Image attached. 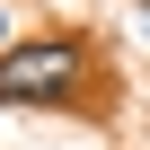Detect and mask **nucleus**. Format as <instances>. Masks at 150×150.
<instances>
[{
  "label": "nucleus",
  "mask_w": 150,
  "mask_h": 150,
  "mask_svg": "<svg viewBox=\"0 0 150 150\" xmlns=\"http://www.w3.org/2000/svg\"><path fill=\"white\" fill-rule=\"evenodd\" d=\"M80 88V44L44 35V44H0V97L9 106H53Z\"/></svg>",
  "instance_id": "nucleus-1"
}]
</instances>
